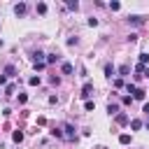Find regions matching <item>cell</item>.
<instances>
[{"label": "cell", "mask_w": 149, "mask_h": 149, "mask_svg": "<svg viewBox=\"0 0 149 149\" xmlns=\"http://www.w3.org/2000/svg\"><path fill=\"white\" fill-rule=\"evenodd\" d=\"M63 130H65V133H63V137H65V140H74V128H72L70 123H65V126H63Z\"/></svg>", "instance_id": "cell-1"}, {"label": "cell", "mask_w": 149, "mask_h": 149, "mask_svg": "<svg viewBox=\"0 0 149 149\" xmlns=\"http://www.w3.org/2000/svg\"><path fill=\"white\" fill-rule=\"evenodd\" d=\"M91 91H93V84H91V81H86V84H84V88H81V93H79V95H81V98H88V95H91Z\"/></svg>", "instance_id": "cell-2"}, {"label": "cell", "mask_w": 149, "mask_h": 149, "mask_svg": "<svg viewBox=\"0 0 149 149\" xmlns=\"http://www.w3.org/2000/svg\"><path fill=\"white\" fill-rule=\"evenodd\" d=\"M14 14H16V16H23V14H26V2H19V5L14 7Z\"/></svg>", "instance_id": "cell-3"}, {"label": "cell", "mask_w": 149, "mask_h": 149, "mask_svg": "<svg viewBox=\"0 0 149 149\" xmlns=\"http://www.w3.org/2000/svg\"><path fill=\"white\" fill-rule=\"evenodd\" d=\"M133 98H135V100H144V98H147V91H142V88H135V91H133Z\"/></svg>", "instance_id": "cell-4"}, {"label": "cell", "mask_w": 149, "mask_h": 149, "mask_svg": "<svg viewBox=\"0 0 149 149\" xmlns=\"http://www.w3.org/2000/svg\"><path fill=\"white\" fill-rule=\"evenodd\" d=\"M14 74H16V68L14 65H7L5 68V77H14Z\"/></svg>", "instance_id": "cell-5"}, {"label": "cell", "mask_w": 149, "mask_h": 149, "mask_svg": "<svg viewBox=\"0 0 149 149\" xmlns=\"http://www.w3.org/2000/svg\"><path fill=\"white\" fill-rule=\"evenodd\" d=\"M116 123H119V126H126V123H128V116H126V114H116Z\"/></svg>", "instance_id": "cell-6"}, {"label": "cell", "mask_w": 149, "mask_h": 149, "mask_svg": "<svg viewBox=\"0 0 149 149\" xmlns=\"http://www.w3.org/2000/svg\"><path fill=\"white\" fill-rule=\"evenodd\" d=\"M12 140H14L16 144H19V142L23 140V133H21V130H14V133H12Z\"/></svg>", "instance_id": "cell-7"}, {"label": "cell", "mask_w": 149, "mask_h": 149, "mask_svg": "<svg viewBox=\"0 0 149 149\" xmlns=\"http://www.w3.org/2000/svg\"><path fill=\"white\" fill-rule=\"evenodd\" d=\"M128 21H130L133 26H140V23H142L144 19H142V16H128Z\"/></svg>", "instance_id": "cell-8"}, {"label": "cell", "mask_w": 149, "mask_h": 149, "mask_svg": "<svg viewBox=\"0 0 149 149\" xmlns=\"http://www.w3.org/2000/svg\"><path fill=\"white\" fill-rule=\"evenodd\" d=\"M42 58H44V54H42V51H35V54H33V61H35V63H44Z\"/></svg>", "instance_id": "cell-9"}, {"label": "cell", "mask_w": 149, "mask_h": 149, "mask_svg": "<svg viewBox=\"0 0 149 149\" xmlns=\"http://www.w3.org/2000/svg\"><path fill=\"white\" fill-rule=\"evenodd\" d=\"M105 74L112 79V74H114V65H112V63H107V65H105Z\"/></svg>", "instance_id": "cell-10"}, {"label": "cell", "mask_w": 149, "mask_h": 149, "mask_svg": "<svg viewBox=\"0 0 149 149\" xmlns=\"http://www.w3.org/2000/svg\"><path fill=\"white\" fill-rule=\"evenodd\" d=\"M14 91H16L14 84H7V86H5V95H14Z\"/></svg>", "instance_id": "cell-11"}, {"label": "cell", "mask_w": 149, "mask_h": 149, "mask_svg": "<svg viewBox=\"0 0 149 149\" xmlns=\"http://www.w3.org/2000/svg\"><path fill=\"white\" fill-rule=\"evenodd\" d=\"M130 128H133V130H140V128H142V121H140V119H133V121H130Z\"/></svg>", "instance_id": "cell-12"}, {"label": "cell", "mask_w": 149, "mask_h": 149, "mask_svg": "<svg viewBox=\"0 0 149 149\" xmlns=\"http://www.w3.org/2000/svg\"><path fill=\"white\" fill-rule=\"evenodd\" d=\"M61 70H63V74H72V65H70V63H63Z\"/></svg>", "instance_id": "cell-13"}, {"label": "cell", "mask_w": 149, "mask_h": 149, "mask_svg": "<svg viewBox=\"0 0 149 149\" xmlns=\"http://www.w3.org/2000/svg\"><path fill=\"white\" fill-rule=\"evenodd\" d=\"M107 112H109V114H119V107H116L114 102H109V105H107Z\"/></svg>", "instance_id": "cell-14"}, {"label": "cell", "mask_w": 149, "mask_h": 149, "mask_svg": "<svg viewBox=\"0 0 149 149\" xmlns=\"http://www.w3.org/2000/svg\"><path fill=\"white\" fill-rule=\"evenodd\" d=\"M119 142H121V144H130V135H126V133L119 135Z\"/></svg>", "instance_id": "cell-15"}, {"label": "cell", "mask_w": 149, "mask_h": 149, "mask_svg": "<svg viewBox=\"0 0 149 149\" xmlns=\"http://www.w3.org/2000/svg\"><path fill=\"white\" fill-rule=\"evenodd\" d=\"M149 63V54H140V65H147Z\"/></svg>", "instance_id": "cell-16"}, {"label": "cell", "mask_w": 149, "mask_h": 149, "mask_svg": "<svg viewBox=\"0 0 149 149\" xmlns=\"http://www.w3.org/2000/svg\"><path fill=\"white\" fill-rule=\"evenodd\" d=\"M84 107H86L88 112H93V109H95V102H93V100H86V102H84Z\"/></svg>", "instance_id": "cell-17"}, {"label": "cell", "mask_w": 149, "mask_h": 149, "mask_svg": "<svg viewBox=\"0 0 149 149\" xmlns=\"http://www.w3.org/2000/svg\"><path fill=\"white\" fill-rule=\"evenodd\" d=\"M109 9H112V12H119V9H121V5L114 0V2H109Z\"/></svg>", "instance_id": "cell-18"}, {"label": "cell", "mask_w": 149, "mask_h": 149, "mask_svg": "<svg viewBox=\"0 0 149 149\" xmlns=\"http://www.w3.org/2000/svg\"><path fill=\"white\" fill-rule=\"evenodd\" d=\"M28 84H30V86H40V77H30Z\"/></svg>", "instance_id": "cell-19"}, {"label": "cell", "mask_w": 149, "mask_h": 149, "mask_svg": "<svg viewBox=\"0 0 149 149\" xmlns=\"http://www.w3.org/2000/svg\"><path fill=\"white\" fill-rule=\"evenodd\" d=\"M37 12L44 14V12H47V5H44V2H37Z\"/></svg>", "instance_id": "cell-20"}, {"label": "cell", "mask_w": 149, "mask_h": 149, "mask_svg": "<svg viewBox=\"0 0 149 149\" xmlns=\"http://www.w3.org/2000/svg\"><path fill=\"white\" fill-rule=\"evenodd\" d=\"M56 61H58L56 54H49V56H47V63H56Z\"/></svg>", "instance_id": "cell-21"}, {"label": "cell", "mask_w": 149, "mask_h": 149, "mask_svg": "<svg viewBox=\"0 0 149 149\" xmlns=\"http://www.w3.org/2000/svg\"><path fill=\"white\" fill-rule=\"evenodd\" d=\"M119 72H121V74H128V72H130V65H121Z\"/></svg>", "instance_id": "cell-22"}, {"label": "cell", "mask_w": 149, "mask_h": 149, "mask_svg": "<svg viewBox=\"0 0 149 149\" xmlns=\"http://www.w3.org/2000/svg\"><path fill=\"white\" fill-rule=\"evenodd\" d=\"M26 100H28V95H26V93H19V102H21V105H23V102H26Z\"/></svg>", "instance_id": "cell-23"}, {"label": "cell", "mask_w": 149, "mask_h": 149, "mask_svg": "<svg viewBox=\"0 0 149 149\" xmlns=\"http://www.w3.org/2000/svg\"><path fill=\"white\" fill-rule=\"evenodd\" d=\"M51 135H56V137H63V133H61V130H58L56 126H54V130H51Z\"/></svg>", "instance_id": "cell-24"}, {"label": "cell", "mask_w": 149, "mask_h": 149, "mask_svg": "<svg viewBox=\"0 0 149 149\" xmlns=\"http://www.w3.org/2000/svg\"><path fill=\"white\" fill-rule=\"evenodd\" d=\"M5 81H7V77H5V74H0V86H5Z\"/></svg>", "instance_id": "cell-25"}, {"label": "cell", "mask_w": 149, "mask_h": 149, "mask_svg": "<svg viewBox=\"0 0 149 149\" xmlns=\"http://www.w3.org/2000/svg\"><path fill=\"white\" fill-rule=\"evenodd\" d=\"M142 77H149V68H144V70H142Z\"/></svg>", "instance_id": "cell-26"}, {"label": "cell", "mask_w": 149, "mask_h": 149, "mask_svg": "<svg viewBox=\"0 0 149 149\" xmlns=\"http://www.w3.org/2000/svg\"><path fill=\"white\" fill-rule=\"evenodd\" d=\"M144 114L149 116V102H144Z\"/></svg>", "instance_id": "cell-27"}, {"label": "cell", "mask_w": 149, "mask_h": 149, "mask_svg": "<svg viewBox=\"0 0 149 149\" xmlns=\"http://www.w3.org/2000/svg\"><path fill=\"white\" fill-rule=\"evenodd\" d=\"M98 149H105V147H98Z\"/></svg>", "instance_id": "cell-28"}]
</instances>
